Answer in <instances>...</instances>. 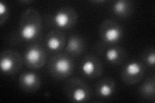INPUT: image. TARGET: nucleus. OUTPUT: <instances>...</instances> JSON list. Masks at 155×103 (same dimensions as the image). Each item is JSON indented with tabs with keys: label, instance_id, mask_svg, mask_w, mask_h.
<instances>
[{
	"label": "nucleus",
	"instance_id": "f257e3e1",
	"mask_svg": "<svg viewBox=\"0 0 155 103\" xmlns=\"http://www.w3.org/2000/svg\"><path fill=\"white\" fill-rule=\"evenodd\" d=\"M55 69L58 73L65 74L70 72L71 69V63L70 61L67 59H60L55 64Z\"/></svg>",
	"mask_w": 155,
	"mask_h": 103
},
{
	"label": "nucleus",
	"instance_id": "f03ea898",
	"mask_svg": "<svg viewBox=\"0 0 155 103\" xmlns=\"http://www.w3.org/2000/svg\"><path fill=\"white\" fill-rule=\"evenodd\" d=\"M41 58V52L40 50L36 48H32L27 51L25 59L27 61L32 64V65H35L36 63H38L40 60Z\"/></svg>",
	"mask_w": 155,
	"mask_h": 103
},
{
	"label": "nucleus",
	"instance_id": "7ed1b4c3",
	"mask_svg": "<svg viewBox=\"0 0 155 103\" xmlns=\"http://www.w3.org/2000/svg\"><path fill=\"white\" fill-rule=\"evenodd\" d=\"M37 34L36 27L32 24H27L24 26L21 31V37L26 40H30L33 39Z\"/></svg>",
	"mask_w": 155,
	"mask_h": 103
},
{
	"label": "nucleus",
	"instance_id": "20e7f679",
	"mask_svg": "<svg viewBox=\"0 0 155 103\" xmlns=\"http://www.w3.org/2000/svg\"><path fill=\"white\" fill-rule=\"evenodd\" d=\"M121 36V32L116 28H110L105 33V40L110 43L118 41Z\"/></svg>",
	"mask_w": 155,
	"mask_h": 103
},
{
	"label": "nucleus",
	"instance_id": "39448f33",
	"mask_svg": "<svg viewBox=\"0 0 155 103\" xmlns=\"http://www.w3.org/2000/svg\"><path fill=\"white\" fill-rule=\"evenodd\" d=\"M54 22L59 27H67L69 22V18L67 14L64 12H58L54 16Z\"/></svg>",
	"mask_w": 155,
	"mask_h": 103
},
{
	"label": "nucleus",
	"instance_id": "423d86ee",
	"mask_svg": "<svg viewBox=\"0 0 155 103\" xmlns=\"http://www.w3.org/2000/svg\"><path fill=\"white\" fill-rule=\"evenodd\" d=\"M141 71V67L137 63H130L126 66V72L130 76H137Z\"/></svg>",
	"mask_w": 155,
	"mask_h": 103
},
{
	"label": "nucleus",
	"instance_id": "0eeeda50",
	"mask_svg": "<svg viewBox=\"0 0 155 103\" xmlns=\"http://www.w3.org/2000/svg\"><path fill=\"white\" fill-rule=\"evenodd\" d=\"M13 66V62L11 59L5 57L2 58L1 62H0V67L1 70L3 72H7L12 69Z\"/></svg>",
	"mask_w": 155,
	"mask_h": 103
},
{
	"label": "nucleus",
	"instance_id": "6e6552de",
	"mask_svg": "<svg viewBox=\"0 0 155 103\" xmlns=\"http://www.w3.org/2000/svg\"><path fill=\"white\" fill-rule=\"evenodd\" d=\"M82 70L87 76H90L93 73L94 70V63L91 61H87L82 65Z\"/></svg>",
	"mask_w": 155,
	"mask_h": 103
},
{
	"label": "nucleus",
	"instance_id": "1a4fd4ad",
	"mask_svg": "<svg viewBox=\"0 0 155 103\" xmlns=\"http://www.w3.org/2000/svg\"><path fill=\"white\" fill-rule=\"evenodd\" d=\"M36 79L37 76L36 74L33 73H28L23 77V81L27 86H32L35 83Z\"/></svg>",
	"mask_w": 155,
	"mask_h": 103
},
{
	"label": "nucleus",
	"instance_id": "9d476101",
	"mask_svg": "<svg viewBox=\"0 0 155 103\" xmlns=\"http://www.w3.org/2000/svg\"><path fill=\"white\" fill-rule=\"evenodd\" d=\"M86 97V92L84 89L81 88H78L73 94V99L76 102L83 101Z\"/></svg>",
	"mask_w": 155,
	"mask_h": 103
},
{
	"label": "nucleus",
	"instance_id": "9b49d317",
	"mask_svg": "<svg viewBox=\"0 0 155 103\" xmlns=\"http://www.w3.org/2000/svg\"><path fill=\"white\" fill-rule=\"evenodd\" d=\"M47 46L51 50H56L60 47V41L56 37H51L47 41Z\"/></svg>",
	"mask_w": 155,
	"mask_h": 103
},
{
	"label": "nucleus",
	"instance_id": "f8f14e48",
	"mask_svg": "<svg viewBox=\"0 0 155 103\" xmlns=\"http://www.w3.org/2000/svg\"><path fill=\"white\" fill-rule=\"evenodd\" d=\"M107 60L109 61H114L118 58V51L114 48H110L106 52L105 54Z\"/></svg>",
	"mask_w": 155,
	"mask_h": 103
},
{
	"label": "nucleus",
	"instance_id": "ddd939ff",
	"mask_svg": "<svg viewBox=\"0 0 155 103\" xmlns=\"http://www.w3.org/2000/svg\"><path fill=\"white\" fill-rule=\"evenodd\" d=\"M126 8V5L125 3L123 1H120L116 2L114 5V11L116 14H122Z\"/></svg>",
	"mask_w": 155,
	"mask_h": 103
},
{
	"label": "nucleus",
	"instance_id": "4468645a",
	"mask_svg": "<svg viewBox=\"0 0 155 103\" xmlns=\"http://www.w3.org/2000/svg\"><path fill=\"white\" fill-rule=\"evenodd\" d=\"M112 92H113L112 88H111V87L109 85L107 84L103 85L100 88V94L104 97L110 96L111 94H112Z\"/></svg>",
	"mask_w": 155,
	"mask_h": 103
},
{
	"label": "nucleus",
	"instance_id": "2eb2a0df",
	"mask_svg": "<svg viewBox=\"0 0 155 103\" xmlns=\"http://www.w3.org/2000/svg\"><path fill=\"white\" fill-rule=\"evenodd\" d=\"M79 46H80V43L78 40L76 38H71L69 41L68 48H69L71 51L76 50L80 47Z\"/></svg>",
	"mask_w": 155,
	"mask_h": 103
},
{
	"label": "nucleus",
	"instance_id": "dca6fc26",
	"mask_svg": "<svg viewBox=\"0 0 155 103\" xmlns=\"http://www.w3.org/2000/svg\"><path fill=\"white\" fill-rule=\"evenodd\" d=\"M147 62L149 64L151 65H154L155 63V56L154 53H152V54H150L147 57Z\"/></svg>",
	"mask_w": 155,
	"mask_h": 103
},
{
	"label": "nucleus",
	"instance_id": "f3484780",
	"mask_svg": "<svg viewBox=\"0 0 155 103\" xmlns=\"http://www.w3.org/2000/svg\"><path fill=\"white\" fill-rule=\"evenodd\" d=\"M7 6L3 3H0V14L3 15L7 12Z\"/></svg>",
	"mask_w": 155,
	"mask_h": 103
}]
</instances>
